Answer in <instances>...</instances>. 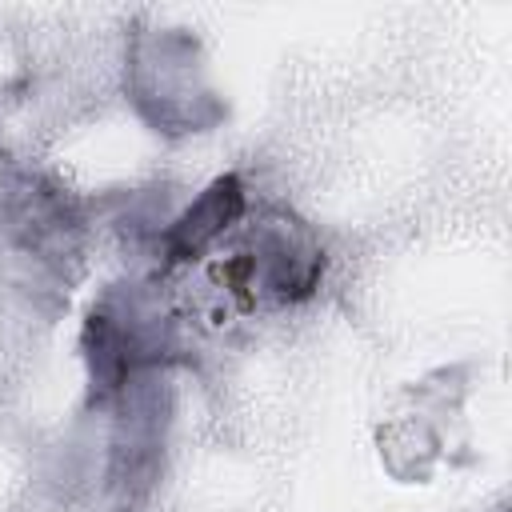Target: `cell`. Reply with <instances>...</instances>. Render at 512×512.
<instances>
[{
  "label": "cell",
  "instance_id": "cell-1",
  "mask_svg": "<svg viewBox=\"0 0 512 512\" xmlns=\"http://www.w3.org/2000/svg\"><path fill=\"white\" fill-rule=\"evenodd\" d=\"M240 208H244V192H240L236 176L216 180V184L168 228V236H164L168 256H172V260H188V256L204 252V248L240 216Z\"/></svg>",
  "mask_w": 512,
  "mask_h": 512
}]
</instances>
